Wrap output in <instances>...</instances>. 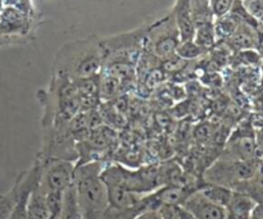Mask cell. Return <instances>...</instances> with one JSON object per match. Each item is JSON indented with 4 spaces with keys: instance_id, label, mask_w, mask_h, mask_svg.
<instances>
[{
    "instance_id": "cell-1",
    "label": "cell",
    "mask_w": 263,
    "mask_h": 219,
    "mask_svg": "<svg viewBox=\"0 0 263 219\" xmlns=\"http://www.w3.org/2000/svg\"><path fill=\"white\" fill-rule=\"evenodd\" d=\"M104 63L102 37L92 35L64 44L54 58L53 74L69 79L87 78L102 73Z\"/></svg>"
},
{
    "instance_id": "cell-2",
    "label": "cell",
    "mask_w": 263,
    "mask_h": 219,
    "mask_svg": "<svg viewBox=\"0 0 263 219\" xmlns=\"http://www.w3.org/2000/svg\"><path fill=\"white\" fill-rule=\"evenodd\" d=\"M104 164L92 161L77 164L73 186L82 219H102L109 209L108 190L102 178Z\"/></svg>"
},
{
    "instance_id": "cell-3",
    "label": "cell",
    "mask_w": 263,
    "mask_h": 219,
    "mask_svg": "<svg viewBox=\"0 0 263 219\" xmlns=\"http://www.w3.org/2000/svg\"><path fill=\"white\" fill-rule=\"evenodd\" d=\"M261 163V159L246 162L218 155L203 173V182L228 187L234 191L239 185L253 176Z\"/></svg>"
},
{
    "instance_id": "cell-4",
    "label": "cell",
    "mask_w": 263,
    "mask_h": 219,
    "mask_svg": "<svg viewBox=\"0 0 263 219\" xmlns=\"http://www.w3.org/2000/svg\"><path fill=\"white\" fill-rule=\"evenodd\" d=\"M180 43L179 30L170 12L161 19L148 25L143 50L162 62L176 54Z\"/></svg>"
},
{
    "instance_id": "cell-5",
    "label": "cell",
    "mask_w": 263,
    "mask_h": 219,
    "mask_svg": "<svg viewBox=\"0 0 263 219\" xmlns=\"http://www.w3.org/2000/svg\"><path fill=\"white\" fill-rule=\"evenodd\" d=\"M41 164L39 186L45 192H64L74 180V162L64 159H45L37 156Z\"/></svg>"
},
{
    "instance_id": "cell-6",
    "label": "cell",
    "mask_w": 263,
    "mask_h": 219,
    "mask_svg": "<svg viewBox=\"0 0 263 219\" xmlns=\"http://www.w3.org/2000/svg\"><path fill=\"white\" fill-rule=\"evenodd\" d=\"M36 17L26 14L14 7H4L0 13V36L30 40Z\"/></svg>"
},
{
    "instance_id": "cell-7",
    "label": "cell",
    "mask_w": 263,
    "mask_h": 219,
    "mask_svg": "<svg viewBox=\"0 0 263 219\" xmlns=\"http://www.w3.org/2000/svg\"><path fill=\"white\" fill-rule=\"evenodd\" d=\"M181 207L197 219H226V208L208 200L198 190L193 191L184 200Z\"/></svg>"
},
{
    "instance_id": "cell-8",
    "label": "cell",
    "mask_w": 263,
    "mask_h": 219,
    "mask_svg": "<svg viewBox=\"0 0 263 219\" xmlns=\"http://www.w3.org/2000/svg\"><path fill=\"white\" fill-rule=\"evenodd\" d=\"M180 35V41L193 40L195 32L194 19L192 12V0H175L171 9Z\"/></svg>"
},
{
    "instance_id": "cell-9",
    "label": "cell",
    "mask_w": 263,
    "mask_h": 219,
    "mask_svg": "<svg viewBox=\"0 0 263 219\" xmlns=\"http://www.w3.org/2000/svg\"><path fill=\"white\" fill-rule=\"evenodd\" d=\"M257 207L258 204L251 196L243 192L233 191L226 207V219H249Z\"/></svg>"
},
{
    "instance_id": "cell-10",
    "label": "cell",
    "mask_w": 263,
    "mask_h": 219,
    "mask_svg": "<svg viewBox=\"0 0 263 219\" xmlns=\"http://www.w3.org/2000/svg\"><path fill=\"white\" fill-rule=\"evenodd\" d=\"M257 31L258 28H253L247 23H240L235 32L228 38V44L235 48L236 50H254L257 46Z\"/></svg>"
},
{
    "instance_id": "cell-11",
    "label": "cell",
    "mask_w": 263,
    "mask_h": 219,
    "mask_svg": "<svg viewBox=\"0 0 263 219\" xmlns=\"http://www.w3.org/2000/svg\"><path fill=\"white\" fill-rule=\"evenodd\" d=\"M234 191L243 192L251 196L258 205L263 204V161L254 172L253 176L241 185H239Z\"/></svg>"
},
{
    "instance_id": "cell-12",
    "label": "cell",
    "mask_w": 263,
    "mask_h": 219,
    "mask_svg": "<svg viewBox=\"0 0 263 219\" xmlns=\"http://www.w3.org/2000/svg\"><path fill=\"white\" fill-rule=\"evenodd\" d=\"M198 191L203 196L207 197L208 200H211L212 203L221 205L223 208L228 207L229 202L231 199V195H233V190L228 189V187L218 186V185L212 184H204V182H203V185H200L198 187Z\"/></svg>"
},
{
    "instance_id": "cell-13",
    "label": "cell",
    "mask_w": 263,
    "mask_h": 219,
    "mask_svg": "<svg viewBox=\"0 0 263 219\" xmlns=\"http://www.w3.org/2000/svg\"><path fill=\"white\" fill-rule=\"evenodd\" d=\"M193 41H194L199 48H202L205 53L213 50V48H215L216 44H217V37H216L215 31V22L197 26V27H195Z\"/></svg>"
},
{
    "instance_id": "cell-14",
    "label": "cell",
    "mask_w": 263,
    "mask_h": 219,
    "mask_svg": "<svg viewBox=\"0 0 263 219\" xmlns=\"http://www.w3.org/2000/svg\"><path fill=\"white\" fill-rule=\"evenodd\" d=\"M57 219H82L73 184L64 191L61 212Z\"/></svg>"
},
{
    "instance_id": "cell-15",
    "label": "cell",
    "mask_w": 263,
    "mask_h": 219,
    "mask_svg": "<svg viewBox=\"0 0 263 219\" xmlns=\"http://www.w3.org/2000/svg\"><path fill=\"white\" fill-rule=\"evenodd\" d=\"M192 12L195 27L204 23L215 22L210 0H192Z\"/></svg>"
},
{
    "instance_id": "cell-16",
    "label": "cell",
    "mask_w": 263,
    "mask_h": 219,
    "mask_svg": "<svg viewBox=\"0 0 263 219\" xmlns=\"http://www.w3.org/2000/svg\"><path fill=\"white\" fill-rule=\"evenodd\" d=\"M176 54L180 56L181 59L186 62H192V61H197V59L202 58L203 55L205 54V51L203 50L202 48L197 45L193 40L189 41H181L177 48Z\"/></svg>"
},
{
    "instance_id": "cell-17",
    "label": "cell",
    "mask_w": 263,
    "mask_h": 219,
    "mask_svg": "<svg viewBox=\"0 0 263 219\" xmlns=\"http://www.w3.org/2000/svg\"><path fill=\"white\" fill-rule=\"evenodd\" d=\"M234 2L235 0H212L211 2V9H212L215 19L228 15L231 12Z\"/></svg>"
},
{
    "instance_id": "cell-18",
    "label": "cell",
    "mask_w": 263,
    "mask_h": 219,
    "mask_svg": "<svg viewBox=\"0 0 263 219\" xmlns=\"http://www.w3.org/2000/svg\"><path fill=\"white\" fill-rule=\"evenodd\" d=\"M247 12L259 22L263 17V0H249V2L243 3Z\"/></svg>"
},
{
    "instance_id": "cell-19",
    "label": "cell",
    "mask_w": 263,
    "mask_h": 219,
    "mask_svg": "<svg viewBox=\"0 0 263 219\" xmlns=\"http://www.w3.org/2000/svg\"><path fill=\"white\" fill-rule=\"evenodd\" d=\"M194 137L197 138L198 141H200V143H205V141L211 137L210 127H208L207 125H202L199 126V127H197L194 131Z\"/></svg>"
},
{
    "instance_id": "cell-20",
    "label": "cell",
    "mask_w": 263,
    "mask_h": 219,
    "mask_svg": "<svg viewBox=\"0 0 263 219\" xmlns=\"http://www.w3.org/2000/svg\"><path fill=\"white\" fill-rule=\"evenodd\" d=\"M254 141H256L257 151H258L259 158L263 159V127L257 128L254 133Z\"/></svg>"
},
{
    "instance_id": "cell-21",
    "label": "cell",
    "mask_w": 263,
    "mask_h": 219,
    "mask_svg": "<svg viewBox=\"0 0 263 219\" xmlns=\"http://www.w3.org/2000/svg\"><path fill=\"white\" fill-rule=\"evenodd\" d=\"M159 213H161L162 219H179L175 207H162L159 209Z\"/></svg>"
},
{
    "instance_id": "cell-22",
    "label": "cell",
    "mask_w": 263,
    "mask_h": 219,
    "mask_svg": "<svg viewBox=\"0 0 263 219\" xmlns=\"http://www.w3.org/2000/svg\"><path fill=\"white\" fill-rule=\"evenodd\" d=\"M25 38L20 37H8V36H0V48L2 46H8V45H14V44H22L26 43Z\"/></svg>"
},
{
    "instance_id": "cell-23",
    "label": "cell",
    "mask_w": 263,
    "mask_h": 219,
    "mask_svg": "<svg viewBox=\"0 0 263 219\" xmlns=\"http://www.w3.org/2000/svg\"><path fill=\"white\" fill-rule=\"evenodd\" d=\"M135 219H162L159 210H148L141 214H139Z\"/></svg>"
},
{
    "instance_id": "cell-24",
    "label": "cell",
    "mask_w": 263,
    "mask_h": 219,
    "mask_svg": "<svg viewBox=\"0 0 263 219\" xmlns=\"http://www.w3.org/2000/svg\"><path fill=\"white\" fill-rule=\"evenodd\" d=\"M175 209H176V214L179 219H197L194 215L192 214V213L187 212L185 208H182L181 205H177V207H175Z\"/></svg>"
},
{
    "instance_id": "cell-25",
    "label": "cell",
    "mask_w": 263,
    "mask_h": 219,
    "mask_svg": "<svg viewBox=\"0 0 263 219\" xmlns=\"http://www.w3.org/2000/svg\"><path fill=\"white\" fill-rule=\"evenodd\" d=\"M249 219H262L261 215H259V212H258V207L256 208V210H254V213L252 214V217Z\"/></svg>"
},
{
    "instance_id": "cell-26",
    "label": "cell",
    "mask_w": 263,
    "mask_h": 219,
    "mask_svg": "<svg viewBox=\"0 0 263 219\" xmlns=\"http://www.w3.org/2000/svg\"><path fill=\"white\" fill-rule=\"evenodd\" d=\"M3 8H4V5H3V0H0V13H2Z\"/></svg>"
},
{
    "instance_id": "cell-27",
    "label": "cell",
    "mask_w": 263,
    "mask_h": 219,
    "mask_svg": "<svg viewBox=\"0 0 263 219\" xmlns=\"http://www.w3.org/2000/svg\"><path fill=\"white\" fill-rule=\"evenodd\" d=\"M239 2H241V3H247V2H249V0H239Z\"/></svg>"
},
{
    "instance_id": "cell-28",
    "label": "cell",
    "mask_w": 263,
    "mask_h": 219,
    "mask_svg": "<svg viewBox=\"0 0 263 219\" xmlns=\"http://www.w3.org/2000/svg\"><path fill=\"white\" fill-rule=\"evenodd\" d=\"M39 2H46V0H39Z\"/></svg>"
},
{
    "instance_id": "cell-29",
    "label": "cell",
    "mask_w": 263,
    "mask_h": 219,
    "mask_svg": "<svg viewBox=\"0 0 263 219\" xmlns=\"http://www.w3.org/2000/svg\"><path fill=\"white\" fill-rule=\"evenodd\" d=\"M210 2H212V0H210Z\"/></svg>"
},
{
    "instance_id": "cell-30",
    "label": "cell",
    "mask_w": 263,
    "mask_h": 219,
    "mask_svg": "<svg viewBox=\"0 0 263 219\" xmlns=\"http://www.w3.org/2000/svg\"><path fill=\"white\" fill-rule=\"evenodd\" d=\"M261 205H262V207H263V204H261Z\"/></svg>"
}]
</instances>
